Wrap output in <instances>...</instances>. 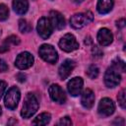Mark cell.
<instances>
[{"label":"cell","mask_w":126,"mask_h":126,"mask_svg":"<svg viewBox=\"0 0 126 126\" xmlns=\"http://www.w3.org/2000/svg\"><path fill=\"white\" fill-rule=\"evenodd\" d=\"M38 108V101L35 97V95L32 93H28L24 99L23 108L21 111V115L24 118H30L32 117Z\"/></svg>","instance_id":"1"},{"label":"cell","mask_w":126,"mask_h":126,"mask_svg":"<svg viewBox=\"0 0 126 126\" xmlns=\"http://www.w3.org/2000/svg\"><path fill=\"white\" fill-rule=\"evenodd\" d=\"M94 20L93 13L88 11L86 13H78L70 18V25L74 29H82Z\"/></svg>","instance_id":"2"},{"label":"cell","mask_w":126,"mask_h":126,"mask_svg":"<svg viewBox=\"0 0 126 126\" xmlns=\"http://www.w3.org/2000/svg\"><path fill=\"white\" fill-rule=\"evenodd\" d=\"M20 98H21L20 90L16 87L10 88L5 94V98H4L5 106L11 110H14L18 106V102L20 101Z\"/></svg>","instance_id":"3"},{"label":"cell","mask_w":126,"mask_h":126,"mask_svg":"<svg viewBox=\"0 0 126 126\" xmlns=\"http://www.w3.org/2000/svg\"><path fill=\"white\" fill-rule=\"evenodd\" d=\"M39 56L47 63L54 64L58 60V54L55 48L50 44H42L38 49Z\"/></svg>","instance_id":"4"},{"label":"cell","mask_w":126,"mask_h":126,"mask_svg":"<svg viewBox=\"0 0 126 126\" xmlns=\"http://www.w3.org/2000/svg\"><path fill=\"white\" fill-rule=\"evenodd\" d=\"M36 30H37V32H38V34H39V36L41 38L47 39L52 33L53 27H52L49 19H47L45 17H42L37 22Z\"/></svg>","instance_id":"5"},{"label":"cell","mask_w":126,"mask_h":126,"mask_svg":"<svg viewBox=\"0 0 126 126\" xmlns=\"http://www.w3.org/2000/svg\"><path fill=\"white\" fill-rule=\"evenodd\" d=\"M59 46L62 50L66 52H71L79 48V43L76 40V37L71 33H66L59 40Z\"/></svg>","instance_id":"6"},{"label":"cell","mask_w":126,"mask_h":126,"mask_svg":"<svg viewBox=\"0 0 126 126\" xmlns=\"http://www.w3.org/2000/svg\"><path fill=\"white\" fill-rule=\"evenodd\" d=\"M32 64H33V56L28 51L21 52L15 60V65L20 70H26L30 68Z\"/></svg>","instance_id":"7"},{"label":"cell","mask_w":126,"mask_h":126,"mask_svg":"<svg viewBox=\"0 0 126 126\" xmlns=\"http://www.w3.org/2000/svg\"><path fill=\"white\" fill-rule=\"evenodd\" d=\"M120 81H121L120 74L118 73V71H116L115 69H113L110 66L104 74V84H105V86L108 87V88H114L117 85H119Z\"/></svg>","instance_id":"8"},{"label":"cell","mask_w":126,"mask_h":126,"mask_svg":"<svg viewBox=\"0 0 126 126\" xmlns=\"http://www.w3.org/2000/svg\"><path fill=\"white\" fill-rule=\"evenodd\" d=\"M48 93H49V96L50 98L57 102V103H65L66 101V94L64 93V91L61 89V87L59 85H56V84H53L49 87L48 89Z\"/></svg>","instance_id":"9"},{"label":"cell","mask_w":126,"mask_h":126,"mask_svg":"<svg viewBox=\"0 0 126 126\" xmlns=\"http://www.w3.org/2000/svg\"><path fill=\"white\" fill-rule=\"evenodd\" d=\"M97 110L101 116H104V117L110 116L115 110V104L112 101V99H110L108 97H104L99 101Z\"/></svg>","instance_id":"10"},{"label":"cell","mask_w":126,"mask_h":126,"mask_svg":"<svg viewBox=\"0 0 126 126\" xmlns=\"http://www.w3.org/2000/svg\"><path fill=\"white\" fill-rule=\"evenodd\" d=\"M83 84H84L83 79L80 78V77H75V78L71 79L67 84V89H68L69 94L73 96L79 95L81 94Z\"/></svg>","instance_id":"11"},{"label":"cell","mask_w":126,"mask_h":126,"mask_svg":"<svg viewBox=\"0 0 126 126\" xmlns=\"http://www.w3.org/2000/svg\"><path fill=\"white\" fill-rule=\"evenodd\" d=\"M74 68H75V61H73L71 59H66L60 65V67L58 69V73H59L60 78L62 80L67 79L71 75V73L74 70Z\"/></svg>","instance_id":"12"},{"label":"cell","mask_w":126,"mask_h":126,"mask_svg":"<svg viewBox=\"0 0 126 126\" xmlns=\"http://www.w3.org/2000/svg\"><path fill=\"white\" fill-rule=\"evenodd\" d=\"M49 21L53 29L62 30L65 27V19L62 16V14L59 13L58 11H51L49 13Z\"/></svg>","instance_id":"13"},{"label":"cell","mask_w":126,"mask_h":126,"mask_svg":"<svg viewBox=\"0 0 126 126\" xmlns=\"http://www.w3.org/2000/svg\"><path fill=\"white\" fill-rule=\"evenodd\" d=\"M97 41L101 46H106L109 45L112 40H113V34L112 32L106 29V28H102L98 31L97 32Z\"/></svg>","instance_id":"14"},{"label":"cell","mask_w":126,"mask_h":126,"mask_svg":"<svg viewBox=\"0 0 126 126\" xmlns=\"http://www.w3.org/2000/svg\"><path fill=\"white\" fill-rule=\"evenodd\" d=\"M94 94L93 93L92 90L90 89H87L83 92L82 94V96H81V103L82 105L87 108V109H90L93 107L94 103Z\"/></svg>","instance_id":"15"},{"label":"cell","mask_w":126,"mask_h":126,"mask_svg":"<svg viewBox=\"0 0 126 126\" xmlns=\"http://www.w3.org/2000/svg\"><path fill=\"white\" fill-rule=\"evenodd\" d=\"M113 4H114L113 0H98L96 5V10L101 15L107 14L112 10Z\"/></svg>","instance_id":"16"},{"label":"cell","mask_w":126,"mask_h":126,"mask_svg":"<svg viewBox=\"0 0 126 126\" xmlns=\"http://www.w3.org/2000/svg\"><path fill=\"white\" fill-rule=\"evenodd\" d=\"M13 9L19 15H24L29 9L28 0H13Z\"/></svg>","instance_id":"17"},{"label":"cell","mask_w":126,"mask_h":126,"mask_svg":"<svg viewBox=\"0 0 126 126\" xmlns=\"http://www.w3.org/2000/svg\"><path fill=\"white\" fill-rule=\"evenodd\" d=\"M51 119V115L47 112H43L41 114H39L36 118H34V120L32 121L33 125H46L49 123Z\"/></svg>","instance_id":"18"},{"label":"cell","mask_w":126,"mask_h":126,"mask_svg":"<svg viewBox=\"0 0 126 126\" xmlns=\"http://www.w3.org/2000/svg\"><path fill=\"white\" fill-rule=\"evenodd\" d=\"M111 67L113 69H115L116 71H120V72H125V70H126L125 62L120 58H115L111 62Z\"/></svg>","instance_id":"19"},{"label":"cell","mask_w":126,"mask_h":126,"mask_svg":"<svg viewBox=\"0 0 126 126\" xmlns=\"http://www.w3.org/2000/svg\"><path fill=\"white\" fill-rule=\"evenodd\" d=\"M19 30L21 31V32L27 33V32H30L32 31V26L27 20L21 19L19 21Z\"/></svg>","instance_id":"20"},{"label":"cell","mask_w":126,"mask_h":126,"mask_svg":"<svg viewBox=\"0 0 126 126\" xmlns=\"http://www.w3.org/2000/svg\"><path fill=\"white\" fill-rule=\"evenodd\" d=\"M87 75H88V77L90 78V79H95L97 76H98V74H99V70H98V68H97V66H95V65H91V66H89V68L87 69Z\"/></svg>","instance_id":"21"},{"label":"cell","mask_w":126,"mask_h":126,"mask_svg":"<svg viewBox=\"0 0 126 126\" xmlns=\"http://www.w3.org/2000/svg\"><path fill=\"white\" fill-rule=\"evenodd\" d=\"M9 17V9L5 4H0V21H5Z\"/></svg>","instance_id":"22"},{"label":"cell","mask_w":126,"mask_h":126,"mask_svg":"<svg viewBox=\"0 0 126 126\" xmlns=\"http://www.w3.org/2000/svg\"><path fill=\"white\" fill-rule=\"evenodd\" d=\"M125 95H126V92H125V90H122V91L118 94V95H117L118 102H119L120 106H121L123 109L126 107V98H125Z\"/></svg>","instance_id":"23"},{"label":"cell","mask_w":126,"mask_h":126,"mask_svg":"<svg viewBox=\"0 0 126 126\" xmlns=\"http://www.w3.org/2000/svg\"><path fill=\"white\" fill-rule=\"evenodd\" d=\"M5 43H7L8 45L9 44H13V45H18L20 43V38L17 36V35H10L6 38V40L4 41Z\"/></svg>","instance_id":"24"},{"label":"cell","mask_w":126,"mask_h":126,"mask_svg":"<svg viewBox=\"0 0 126 126\" xmlns=\"http://www.w3.org/2000/svg\"><path fill=\"white\" fill-rule=\"evenodd\" d=\"M92 52H93V55L94 56V57H97V58H99V57H102V55H103V52H102V50L97 46V45H94V46H93V49H92Z\"/></svg>","instance_id":"25"},{"label":"cell","mask_w":126,"mask_h":126,"mask_svg":"<svg viewBox=\"0 0 126 126\" xmlns=\"http://www.w3.org/2000/svg\"><path fill=\"white\" fill-rule=\"evenodd\" d=\"M58 124L59 125H71L72 124V121H71V119H70L69 116H65V117H63V118L60 119V121L58 122Z\"/></svg>","instance_id":"26"},{"label":"cell","mask_w":126,"mask_h":126,"mask_svg":"<svg viewBox=\"0 0 126 126\" xmlns=\"http://www.w3.org/2000/svg\"><path fill=\"white\" fill-rule=\"evenodd\" d=\"M7 70H8V65L4 60L0 59V72H5Z\"/></svg>","instance_id":"27"},{"label":"cell","mask_w":126,"mask_h":126,"mask_svg":"<svg viewBox=\"0 0 126 126\" xmlns=\"http://www.w3.org/2000/svg\"><path fill=\"white\" fill-rule=\"evenodd\" d=\"M6 87H7L6 83H5L4 81H1V80H0V98H1V96L3 95V94H4L5 90H6Z\"/></svg>","instance_id":"28"},{"label":"cell","mask_w":126,"mask_h":126,"mask_svg":"<svg viewBox=\"0 0 126 126\" xmlns=\"http://www.w3.org/2000/svg\"><path fill=\"white\" fill-rule=\"evenodd\" d=\"M125 20L124 19H120V20H118L117 22H116V26H117V28L118 29H122V28H124L125 27Z\"/></svg>","instance_id":"29"},{"label":"cell","mask_w":126,"mask_h":126,"mask_svg":"<svg viewBox=\"0 0 126 126\" xmlns=\"http://www.w3.org/2000/svg\"><path fill=\"white\" fill-rule=\"evenodd\" d=\"M8 50H9V45L7 43L4 42L2 45H0V53H4V52H6Z\"/></svg>","instance_id":"30"},{"label":"cell","mask_w":126,"mask_h":126,"mask_svg":"<svg viewBox=\"0 0 126 126\" xmlns=\"http://www.w3.org/2000/svg\"><path fill=\"white\" fill-rule=\"evenodd\" d=\"M17 79H18L19 82L23 83V82L26 81V75L24 73H19V74H17Z\"/></svg>","instance_id":"31"},{"label":"cell","mask_w":126,"mask_h":126,"mask_svg":"<svg viewBox=\"0 0 126 126\" xmlns=\"http://www.w3.org/2000/svg\"><path fill=\"white\" fill-rule=\"evenodd\" d=\"M112 124H118V125H124V120H123V118H121V117H118V118H116L113 122H112Z\"/></svg>","instance_id":"32"},{"label":"cell","mask_w":126,"mask_h":126,"mask_svg":"<svg viewBox=\"0 0 126 126\" xmlns=\"http://www.w3.org/2000/svg\"><path fill=\"white\" fill-rule=\"evenodd\" d=\"M92 42H93V40H92V37L91 36H87L85 38V44L90 45V44H92Z\"/></svg>","instance_id":"33"},{"label":"cell","mask_w":126,"mask_h":126,"mask_svg":"<svg viewBox=\"0 0 126 126\" xmlns=\"http://www.w3.org/2000/svg\"><path fill=\"white\" fill-rule=\"evenodd\" d=\"M72 2H74V3H76V4H79V3H82L84 0H71Z\"/></svg>","instance_id":"34"},{"label":"cell","mask_w":126,"mask_h":126,"mask_svg":"<svg viewBox=\"0 0 126 126\" xmlns=\"http://www.w3.org/2000/svg\"><path fill=\"white\" fill-rule=\"evenodd\" d=\"M1 113H2V109H1V107H0V115H1Z\"/></svg>","instance_id":"35"}]
</instances>
